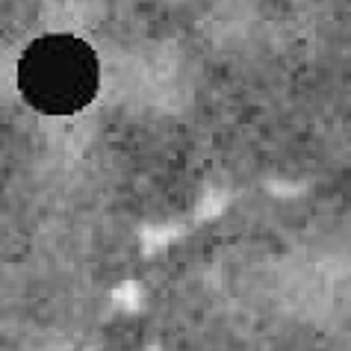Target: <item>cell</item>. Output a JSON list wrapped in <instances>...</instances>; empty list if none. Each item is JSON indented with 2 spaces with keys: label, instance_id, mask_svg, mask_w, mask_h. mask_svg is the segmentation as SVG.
<instances>
[{
  "label": "cell",
  "instance_id": "cell-1",
  "mask_svg": "<svg viewBox=\"0 0 351 351\" xmlns=\"http://www.w3.org/2000/svg\"><path fill=\"white\" fill-rule=\"evenodd\" d=\"M97 89L101 60L77 36H38L18 60V92L36 112L77 115L97 97Z\"/></svg>",
  "mask_w": 351,
  "mask_h": 351
}]
</instances>
